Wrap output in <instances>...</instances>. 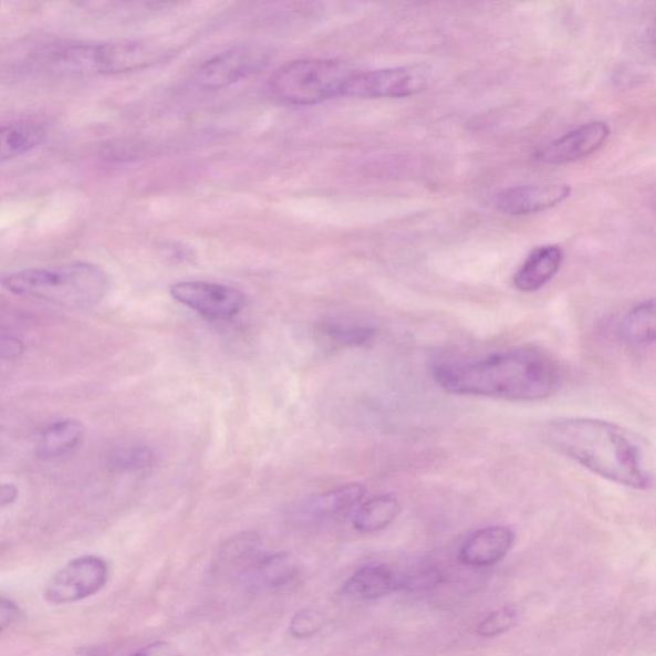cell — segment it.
<instances>
[{
    "mask_svg": "<svg viewBox=\"0 0 656 656\" xmlns=\"http://www.w3.org/2000/svg\"><path fill=\"white\" fill-rule=\"evenodd\" d=\"M433 377L449 394L512 402L546 399L562 383L553 356L534 346L440 358L433 364Z\"/></svg>",
    "mask_w": 656,
    "mask_h": 656,
    "instance_id": "obj_1",
    "label": "cell"
},
{
    "mask_svg": "<svg viewBox=\"0 0 656 656\" xmlns=\"http://www.w3.org/2000/svg\"><path fill=\"white\" fill-rule=\"evenodd\" d=\"M544 440L605 480L637 490L653 485L644 444L618 425L589 417L555 418L544 426Z\"/></svg>",
    "mask_w": 656,
    "mask_h": 656,
    "instance_id": "obj_2",
    "label": "cell"
},
{
    "mask_svg": "<svg viewBox=\"0 0 656 656\" xmlns=\"http://www.w3.org/2000/svg\"><path fill=\"white\" fill-rule=\"evenodd\" d=\"M2 285L14 295L70 310H87L98 305L107 296L111 279L100 265L72 262L7 273Z\"/></svg>",
    "mask_w": 656,
    "mask_h": 656,
    "instance_id": "obj_3",
    "label": "cell"
},
{
    "mask_svg": "<svg viewBox=\"0 0 656 656\" xmlns=\"http://www.w3.org/2000/svg\"><path fill=\"white\" fill-rule=\"evenodd\" d=\"M171 55L159 44L125 40L111 43H77L52 48L38 61L50 74L91 77L126 74L153 66Z\"/></svg>",
    "mask_w": 656,
    "mask_h": 656,
    "instance_id": "obj_4",
    "label": "cell"
},
{
    "mask_svg": "<svg viewBox=\"0 0 656 656\" xmlns=\"http://www.w3.org/2000/svg\"><path fill=\"white\" fill-rule=\"evenodd\" d=\"M356 70L334 60H298L283 64L269 83L274 101L312 105L345 96Z\"/></svg>",
    "mask_w": 656,
    "mask_h": 656,
    "instance_id": "obj_5",
    "label": "cell"
},
{
    "mask_svg": "<svg viewBox=\"0 0 656 656\" xmlns=\"http://www.w3.org/2000/svg\"><path fill=\"white\" fill-rule=\"evenodd\" d=\"M110 566L102 556L83 555L72 559L46 581L44 601L52 605H67L85 601L107 585Z\"/></svg>",
    "mask_w": 656,
    "mask_h": 656,
    "instance_id": "obj_6",
    "label": "cell"
},
{
    "mask_svg": "<svg viewBox=\"0 0 656 656\" xmlns=\"http://www.w3.org/2000/svg\"><path fill=\"white\" fill-rule=\"evenodd\" d=\"M269 52L254 44H240L210 56L202 62L192 83L201 91L215 92L228 87L263 70L269 63Z\"/></svg>",
    "mask_w": 656,
    "mask_h": 656,
    "instance_id": "obj_7",
    "label": "cell"
},
{
    "mask_svg": "<svg viewBox=\"0 0 656 656\" xmlns=\"http://www.w3.org/2000/svg\"><path fill=\"white\" fill-rule=\"evenodd\" d=\"M429 72L420 66H403L375 71H355L347 84V98H404L424 92Z\"/></svg>",
    "mask_w": 656,
    "mask_h": 656,
    "instance_id": "obj_8",
    "label": "cell"
},
{
    "mask_svg": "<svg viewBox=\"0 0 656 656\" xmlns=\"http://www.w3.org/2000/svg\"><path fill=\"white\" fill-rule=\"evenodd\" d=\"M169 294L176 302L212 321H230L247 304L241 290L218 282L180 281L169 288Z\"/></svg>",
    "mask_w": 656,
    "mask_h": 656,
    "instance_id": "obj_9",
    "label": "cell"
},
{
    "mask_svg": "<svg viewBox=\"0 0 656 656\" xmlns=\"http://www.w3.org/2000/svg\"><path fill=\"white\" fill-rule=\"evenodd\" d=\"M611 136V127L604 121H594L572 129L569 134L546 145L537 154V159L546 165L572 164L602 149Z\"/></svg>",
    "mask_w": 656,
    "mask_h": 656,
    "instance_id": "obj_10",
    "label": "cell"
},
{
    "mask_svg": "<svg viewBox=\"0 0 656 656\" xmlns=\"http://www.w3.org/2000/svg\"><path fill=\"white\" fill-rule=\"evenodd\" d=\"M572 189L564 184L524 185L498 194L496 206L499 212L524 216L554 208L571 196Z\"/></svg>",
    "mask_w": 656,
    "mask_h": 656,
    "instance_id": "obj_11",
    "label": "cell"
},
{
    "mask_svg": "<svg viewBox=\"0 0 656 656\" xmlns=\"http://www.w3.org/2000/svg\"><path fill=\"white\" fill-rule=\"evenodd\" d=\"M516 541V532L508 525H489L480 529L464 541L459 550L461 563L475 569L496 565L510 552Z\"/></svg>",
    "mask_w": 656,
    "mask_h": 656,
    "instance_id": "obj_12",
    "label": "cell"
},
{
    "mask_svg": "<svg viewBox=\"0 0 656 656\" xmlns=\"http://www.w3.org/2000/svg\"><path fill=\"white\" fill-rule=\"evenodd\" d=\"M364 497L366 488L362 483H347L305 501L299 514L313 522L337 520L355 512Z\"/></svg>",
    "mask_w": 656,
    "mask_h": 656,
    "instance_id": "obj_13",
    "label": "cell"
},
{
    "mask_svg": "<svg viewBox=\"0 0 656 656\" xmlns=\"http://www.w3.org/2000/svg\"><path fill=\"white\" fill-rule=\"evenodd\" d=\"M342 591L353 601H377L402 591L399 571L384 564L363 566L346 580Z\"/></svg>",
    "mask_w": 656,
    "mask_h": 656,
    "instance_id": "obj_14",
    "label": "cell"
},
{
    "mask_svg": "<svg viewBox=\"0 0 656 656\" xmlns=\"http://www.w3.org/2000/svg\"><path fill=\"white\" fill-rule=\"evenodd\" d=\"M298 564L287 553H262L239 576L249 590H271L288 585L296 577Z\"/></svg>",
    "mask_w": 656,
    "mask_h": 656,
    "instance_id": "obj_15",
    "label": "cell"
},
{
    "mask_svg": "<svg viewBox=\"0 0 656 656\" xmlns=\"http://www.w3.org/2000/svg\"><path fill=\"white\" fill-rule=\"evenodd\" d=\"M563 259V250L558 246H544L532 250L514 274L516 289L522 293H534L544 288L561 270Z\"/></svg>",
    "mask_w": 656,
    "mask_h": 656,
    "instance_id": "obj_16",
    "label": "cell"
},
{
    "mask_svg": "<svg viewBox=\"0 0 656 656\" xmlns=\"http://www.w3.org/2000/svg\"><path fill=\"white\" fill-rule=\"evenodd\" d=\"M46 127L37 121L21 119L4 124L0 132L2 142V160H10L22 156L39 147L46 139Z\"/></svg>",
    "mask_w": 656,
    "mask_h": 656,
    "instance_id": "obj_17",
    "label": "cell"
},
{
    "mask_svg": "<svg viewBox=\"0 0 656 656\" xmlns=\"http://www.w3.org/2000/svg\"><path fill=\"white\" fill-rule=\"evenodd\" d=\"M85 436L84 425L75 419H63L46 427L39 437L37 451L42 458L69 455L79 448Z\"/></svg>",
    "mask_w": 656,
    "mask_h": 656,
    "instance_id": "obj_18",
    "label": "cell"
},
{
    "mask_svg": "<svg viewBox=\"0 0 656 656\" xmlns=\"http://www.w3.org/2000/svg\"><path fill=\"white\" fill-rule=\"evenodd\" d=\"M400 510L399 500L387 493L368 499L354 512V529L363 533L383 531L398 518Z\"/></svg>",
    "mask_w": 656,
    "mask_h": 656,
    "instance_id": "obj_19",
    "label": "cell"
},
{
    "mask_svg": "<svg viewBox=\"0 0 656 656\" xmlns=\"http://www.w3.org/2000/svg\"><path fill=\"white\" fill-rule=\"evenodd\" d=\"M619 336L631 345L656 342V301H647L632 308L619 325Z\"/></svg>",
    "mask_w": 656,
    "mask_h": 656,
    "instance_id": "obj_20",
    "label": "cell"
},
{
    "mask_svg": "<svg viewBox=\"0 0 656 656\" xmlns=\"http://www.w3.org/2000/svg\"><path fill=\"white\" fill-rule=\"evenodd\" d=\"M261 554V540L257 534L240 533L225 542L218 552L216 566L220 570L237 571L240 576Z\"/></svg>",
    "mask_w": 656,
    "mask_h": 656,
    "instance_id": "obj_21",
    "label": "cell"
},
{
    "mask_svg": "<svg viewBox=\"0 0 656 656\" xmlns=\"http://www.w3.org/2000/svg\"><path fill=\"white\" fill-rule=\"evenodd\" d=\"M321 331L330 344L342 347L366 346L377 336L374 327L337 321L323 323Z\"/></svg>",
    "mask_w": 656,
    "mask_h": 656,
    "instance_id": "obj_22",
    "label": "cell"
},
{
    "mask_svg": "<svg viewBox=\"0 0 656 656\" xmlns=\"http://www.w3.org/2000/svg\"><path fill=\"white\" fill-rule=\"evenodd\" d=\"M518 622V612L514 606L506 605L493 611L480 622L477 626V634L481 637L490 638L506 634L513 628Z\"/></svg>",
    "mask_w": 656,
    "mask_h": 656,
    "instance_id": "obj_23",
    "label": "cell"
},
{
    "mask_svg": "<svg viewBox=\"0 0 656 656\" xmlns=\"http://www.w3.org/2000/svg\"><path fill=\"white\" fill-rule=\"evenodd\" d=\"M153 451L145 447L121 449L111 457L110 466L116 471H140L153 465Z\"/></svg>",
    "mask_w": 656,
    "mask_h": 656,
    "instance_id": "obj_24",
    "label": "cell"
},
{
    "mask_svg": "<svg viewBox=\"0 0 656 656\" xmlns=\"http://www.w3.org/2000/svg\"><path fill=\"white\" fill-rule=\"evenodd\" d=\"M402 590L416 591L434 587L441 581V573L434 565L419 564L408 570H400Z\"/></svg>",
    "mask_w": 656,
    "mask_h": 656,
    "instance_id": "obj_25",
    "label": "cell"
},
{
    "mask_svg": "<svg viewBox=\"0 0 656 656\" xmlns=\"http://www.w3.org/2000/svg\"><path fill=\"white\" fill-rule=\"evenodd\" d=\"M325 625L323 614L314 610H302L290 621L289 632L295 638H310L317 635Z\"/></svg>",
    "mask_w": 656,
    "mask_h": 656,
    "instance_id": "obj_26",
    "label": "cell"
},
{
    "mask_svg": "<svg viewBox=\"0 0 656 656\" xmlns=\"http://www.w3.org/2000/svg\"><path fill=\"white\" fill-rule=\"evenodd\" d=\"M127 656H181V653L176 645L158 639V642L137 647Z\"/></svg>",
    "mask_w": 656,
    "mask_h": 656,
    "instance_id": "obj_27",
    "label": "cell"
},
{
    "mask_svg": "<svg viewBox=\"0 0 656 656\" xmlns=\"http://www.w3.org/2000/svg\"><path fill=\"white\" fill-rule=\"evenodd\" d=\"M21 607L6 595L0 597V631L4 632L7 628L15 625L22 618Z\"/></svg>",
    "mask_w": 656,
    "mask_h": 656,
    "instance_id": "obj_28",
    "label": "cell"
},
{
    "mask_svg": "<svg viewBox=\"0 0 656 656\" xmlns=\"http://www.w3.org/2000/svg\"><path fill=\"white\" fill-rule=\"evenodd\" d=\"M23 352H25V346H23L20 339L12 335H2V339H0V353H2L4 361L19 360Z\"/></svg>",
    "mask_w": 656,
    "mask_h": 656,
    "instance_id": "obj_29",
    "label": "cell"
},
{
    "mask_svg": "<svg viewBox=\"0 0 656 656\" xmlns=\"http://www.w3.org/2000/svg\"><path fill=\"white\" fill-rule=\"evenodd\" d=\"M18 498L19 489L12 483H3L2 489H0V506L2 508L12 506Z\"/></svg>",
    "mask_w": 656,
    "mask_h": 656,
    "instance_id": "obj_30",
    "label": "cell"
}]
</instances>
